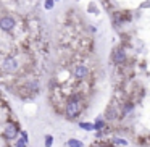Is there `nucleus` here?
<instances>
[{
    "label": "nucleus",
    "instance_id": "nucleus-1",
    "mask_svg": "<svg viewBox=\"0 0 150 147\" xmlns=\"http://www.w3.org/2000/svg\"><path fill=\"white\" fill-rule=\"evenodd\" d=\"M81 110H82V99L79 97V95H73V97H69L68 102H66V105H65L66 118L74 120V118H78L79 115H81Z\"/></svg>",
    "mask_w": 150,
    "mask_h": 147
},
{
    "label": "nucleus",
    "instance_id": "nucleus-2",
    "mask_svg": "<svg viewBox=\"0 0 150 147\" xmlns=\"http://www.w3.org/2000/svg\"><path fill=\"white\" fill-rule=\"evenodd\" d=\"M16 70H18V62H16V58H13V57L5 58L4 63H2V66H0V71L5 73V75H11V73H15Z\"/></svg>",
    "mask_w": 150,
    "mask_h": 147
},
{
    "label": "nucleus",
    "instance_id": "nucleus-3",
    "mask_svg": "<svg viewBox=\"0 0 150 147\" xmlns=\"http://www.w3.org/2000/svg\"><path fill=\"white\" fill-rule=\"evenodd\" d=\"M132 15L127 10H113V21L115 24H123V23H129Z\"/></svg>",
    "mask_w": 150,
    "mask_h": 147
},
{
    "label": "nucleus",
    "instance_id": "nucleus-4",
    "mask_svg": "<svg viewBox=\"0 0 150 147\" xmlns=\"http://www.w3.org/2000/svg\"><path fill=\"white\" fill-rule=\"evenodd\" d=\"M18 134H20V128H18L15 123H7V126H5V129H4L5 139L13 141V139H16V137H18Z\"/></svg>",
    "mask_w": 150,
    "mask_h": 147
},
{
    "label": "nucleus",
    "instance_id": "nucleus-5",
    "mask_svg": "<svg viewBox=\"0 0 150 147\" xmlns=\"http://www.w3.org/2000/svg\"><path fill=\"white\" fill-rule=\"evenodd\" d=\"M15 26H16V21H15L13 16H2L0 18V29L2 31L8 33V31L15 29Z\"/></svg>",
    "mask_w": 150,
    "mask_h": 147
},
{
    "label": "nucleus",
    "instance_id": "nucleus-6",
    "mask_svg": "<svg viewBox=\"0 0 150 147\" xmlns=\"http://www.w3.org/2000/svg\"><path fill=\"white\" fill-rule=\"evenodd\" d=\"M113 62L116 65H123L126 62V53H124V49L123 47H116L113 50Z\"/></svg>",
    "mask_w": 150,
    "mask_h": 147
},
{
    "label": "nucleus",
    "instance_id": "nucleus-7",
    "mask_svg": "<svg viewBox=\"0 0 150 147\" xmlns=\"http://www.w3.org/2000/svg\"><path fill=\"white\" fill-rule=\"evenodd\" d=\"M74 76H76V79H86L89 76V68L84 65H78L74 68Z\"/></svg>",
    "mask_w": 150,
    "mask_h": 147
},
{
    "label": "nucleus",
    "instance_id": "nucleus-8",
    "mask_svg": "<svg viewBox=\"0 0 150 147\" xmlns=\"http://www.w3.org/2000/svg\"><path fill=\"white\" fill-rule=\"evenodd\" d=\"M68 146L69 147H82V142H81V141H78V139H69L68 141Z\"/></svg>",
    "mask_w": 150,
    "mask_h": 147
},
{
    "label": "nucleus",
    "instance_id": "nucleus-9",
    "mask_svg": "<svg viewBox=\"0 0 150 147\" xmlns=\"http://www.w3.org/2000/svg\"><path fill=\"white\" fill-rule=\"evenodd\" d=\"M105 128V121L103 120H98V121H95V124H94V129H97V131H102Z\"/></svg>",
    "mask_w": 150,
    "mask_h": 147
},
{
    "label": "nucleus",
    "instance_id": "nucleus-10",
    "mask_svg": "<svg viewBox=\"0 0 150 147\" xmlns=\"http://www.w3.org/2000/svg\"><path fill=\"white\" fill-rule=\"evenodd\" d=\"M81 128H82V129H86V131H92V129H94V124H91V123H81Z\"/></svg>",
    "mask_w": 150,
    "mask_h": 147
},
{
    "label": "nucleus",
    "instance_id": "nucleus-11",
    "mask_svg": "<svg viewBox=\"0 0 150 147\" xmlns=\"http://www.w3.org/2000/svg\"><path fill=\"white\" fill-rule=\"evenodd\" d=\"M53 5H55V2H53V0H45V10H52Z\"/></svg>",
    "mask_w": 150,
    "mask_h": 147
},
{
    "label": "nucleus",
    "instance_id": "nucleus-12",
    "mask_svg": "<svg viewBox=\"0 0 150 147\" xmlns=\"http://www.w3.org/2000/svg\"><path fill=\"white\" fill-rule=\"evenodd\" d=\"M52 144H53V137L45 136V147H52Z\"/></svg>",
    "mask_w": 150,
    "mask_h": 147
}]
</instances>
